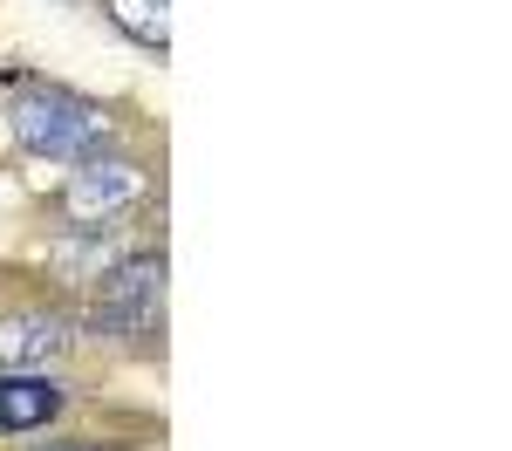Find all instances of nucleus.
<instances>
[{"instance_id": "obj_1", "label": "nucleus", "mask_w": 512, "mask_h": 451, "mask_svg": "<svg viewBox=\"0 0 512 451\" xmlns=\"http://www.w3.org/2000/svg\"><path fill=\"white\" fill-rule=\"evenodd\" d=\"M7 123H14V137L41 151V158H96V151H110V137H117V123L103 103H89L76 89H55V82H14V103H7Z\"/></svg>"}, {"instance_id": "obj_2", "label": "nucleus", "mask_w": 512, "mask_h": 451, "mask_svg": "<svg viewBox=\"0 0 512 451\" xmlns=\"http://www.w3.org/2000/svg\"><path fill=\"white\" fill-rule=\"evenodd\" d=\"M144 205H151V171L137 158H110V151L82 158L76 171H69V185H62V219L96 226V233L123 226V219L144 212Z\"/></svg>"}, {"instance_id": "obj_3", "label": "nucleus", "mask_w": 512, "mask_h": 451, "mask_svg": "<svg viewBox=\"0 0 512 451\" xmlns=\"http://www.w3.org/2000/svg\"><path fill=\"white\" fill-rule=\"evenodd\" d=\"M164 301V253H123L103 267V294H96V322L110 328H144Z\"/></svg>"}, {"instance_id": "obj_4", "label": "nucleus", "mask_w": 512, "mask_h": 451, "mask_svg": "<svg viewBox=\"0 0 512 451\" xmlns=\"http://www.w3.org/2000/svg\"><path fill=\"white\" fill-rule=\"evenodd\" d=\"M69 349V322L48 315V308H14L0 315V363L7 369H41Z\"/></svg>"}, {"instance_id": "obj_5", "label": "nucleus", "mask_w": 512, "mask_h": 451, "mask_svg": "<svg viewBox=\"0 0 512 451\" xmlns=\"http://www.w3.org/2000/svg\"><path fill=\"white\" fill-rule=\"evenodd\" d=\"M62 410V383L41 376V369H14L0 376V431H35Z\"/></svg>"}, {"instance_id": "obj_6", "label": "nucleus", "mask_w": 512, "mask_h": 451, "mask_svg": "<svg viewBox=\"0 0 512 451\" xmlns=\"http://www.w3.org/2000/svg\"><path fill=\"white\" fill-rule=\"evenodd\" d=\"M103 14H110L130 41H144L151 55L171 48V0H103Z\"/></svg>"}, {"instance_id": "obj_7", "label": "nucleus", "mask_w": 512, "mask_h": 451, "mask_svg": "<svg viewBox=\"0 0 512 451\" xmlns=\"http://www.w3.org/2000/svg\"><path fill=\"white\" fill-rule=\"evenodd\" d=\"M35 451H103V445H35Z\"/></svg>"}]
</instances>
